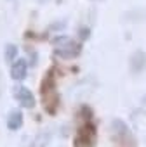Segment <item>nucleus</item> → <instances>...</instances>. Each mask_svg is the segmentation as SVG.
Here are the masks:
<instances>
[{
    "label": "nucleus",
    "mask_w": 146,
    "mask_h": 147,
    "mask_svg": "<svg viewBox=\"0 0 146 147\" xmlns=\"http://www.w3.org/2000/svg\"><path fill=\"white\" fill-rule=\"evenodd\" d=\"M54 52L56 55L63 57V59H73V57H77L80 54V43H77L73 38L70 36H59L54 40Z\"/></svg>",
    "instance_id": "2"
},
{
    "label": "nucleus",
    "mask_w": 146,
    "mask_h": 147,
    "mask_svg": "<svg viewBox=\"0 0 146 147\" xmlns=\"http://www.w3.org/2000/svg\"><path fill=\"white\" fill-rule=\"evenodd\" d=\"M21 126H23V113L19 109H12L9 113V116H7V128L12 130V131H16Z\"/></svg>",
    "instance_id": "6"
},
{
    "label": "nucleus",
    "mask_w": 146,
    "mask_h": 147,
    "mask_svg": "<svg viewBox=\"0 0 146 147\" xmlns=\"http://www.w3.org/2000/svg\"><path fill=\"white\" fill-rule=\"evenodd\" d=\"M40 2H45V0H40Z\"/></svg>",
    "instance_id": "9"
},
{
    "label": "nucleus",
    "mask_w": 146,
    "mask_h": 147,
    "mask_svg": "<svg viewBox=\"0 0 146 147\" xmlns=\"http://www.w3.org/2000/svg\"><path fill=\"white\" fill-rule=\"evenodd\" d=\"M4 55H5V61H7V62H14V61L18 59V47H16L14 43L5 45V49H4Z\"/></svg>",
    "instance_id": "8"
},
{
    "label": "nucleus",
    "mask_w": 146,
    "mask_h": 147,
    "mask_svg": "<svg viewBox=\"0 0 146 147\" xmlns=\"http://www.w3.org/2000/svg\"><path fill=\"white\" fill-rule=\"evenodd\" d=\"M49 140H50V133H49V131H42V133H38V135L31 140L30 147H47Z\"/></svg>",
    "instance_id": "7"
},
{
    "label": "nucleus",
    "mask_w": 146,
    "mask_h": 147,
    "mask_svg": "<svg viewBox=\"0 0 146 147\" xmlns=\"http://www.w3.org/2000/svg\"><path fill=\"white\" fill-rule=\"evenodd\" d=\"M28 75V64L25 59H16L11 66V78L16 82H23Z\"/></svg>",
    "instance_id": "5"
},
{
    "label": "nucleus",
    "mask_w": 146,
    "mask_h": 147,
    "mask_svg": "<svg viewBox=\"0 0 146 147\" xmlns=\"http://www.w3.org/2000/svg\"><path fill=\"white\" fill-rule=\"evenodd\" d=\"M14 97L18 99V102H19L23 107H26V109L35 107V97H33V94H31L30 88H26V87H23V85L16 87V88H14Z\"/></svg>",
    "instance_id": "3"
},
{
    "label": "nucleus",
    "mask_w": 146,
    "mask_h": 147,
    "mask_svg": "<svg viewBox=\"0 0 146 147\" xmlns=\"http://www.w3.org/2000/svg\"><path fill=\"white\" fill-rule=\"evenodd\" d=\"M42 99H44V109L47 113L54 114L57 109V104H59V97L56 92V82L52 78V73H49L42 83Z\"/></svg>",
    "instance_id": "1"
},
{
    "label": "nucleus",
    "mask_w": 146,
    "mask_h": 147,
    "mask_svg": "<svg viewBox=\"0 0 146 147\" xmlns=\"http://www.w3.org/2000/svg\"><path fill=\"white\" fill-rule=\"evenodd\" d=\"M111 130H113V135H115L118 140H130V142H134V140H132V135H130L129 126H127L122 119L115 118V119L111 121Z\"/></svg>",
    "instance_id": "4"
}]
</instances>
